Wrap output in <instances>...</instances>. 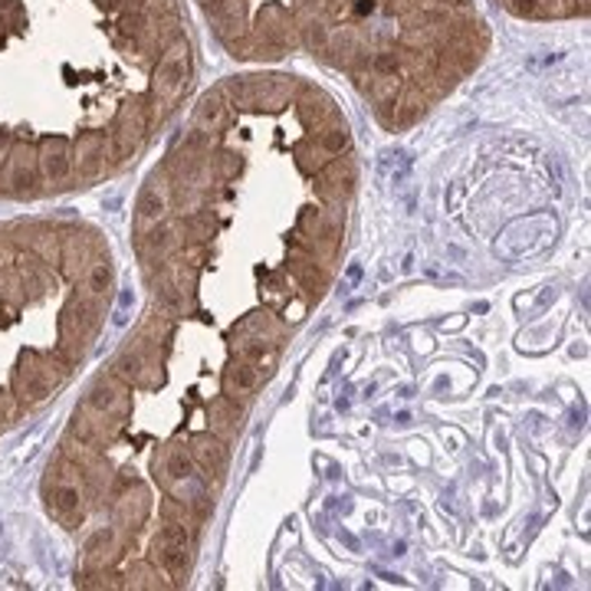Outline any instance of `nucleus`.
<instances>
[{
  "label": "nucleus",
  "instance_id": "nucleus-1",
  "mask_svg": "<svg viewBox=\"0 0 591 591\" xmlns=\"http://www.w3.org/2000/svg\"><path fill=\"white\" fill-rule=\"evenodd\" d=\"M233 60L309 53L342 73L388 132H404L473 76L490 27L473 0H201Z\"/></svg>",
  "mask_w": 591,
  "mask_h": 591
},
{
  "label": "nucleus",
  "instance_id": "nucleus-2",
  "mask_svg": "<svg viewBox=\"0 0 591 591\" xmlns=\"http://www.w3.org/2000/svg\"><path fill=\"white\" fill-rule=\"evenodd\" d=\"M40 493H43L47 513L63 529H79L86 523L89 500H86V493L79 487V466L66 453H56V460H50L47 477L40 484Z\"/></svg>",
  "mask_w": 591,
  "mask_h": 591
},
{
  "label": "nucleus",
  "instance_id": "nucleus-3",
  "mask_svg": "<svg viewBox=\"0 0 591 591\" xmlns=\"http://www.w3.org/2000/svg\"><path fill=\"white\" fill-rule=\"evenodd\" d=\"M82 404L115 424L129 421V411H132V385H126L123 378H118L115 372H102L89 388H86V398Z\"/></svg>",
  "mask_w": 591,
  "mask_h": 591
},
{
  "label": "nucleus",
  "instance_id": "nucleus-4",
  "mask_svg": "<svg viewBox=\"0 0 591 591\" xmlns=\"http://www.w3.org/2000/svg\"><path fill=\"white\" fill-rule=\"evenodd\" d=\"M355 184H359V165H355L351 152L332 158L325 168H319V171L312 175L316 201L325 204V207H342V204L355 194Z\"/></svg>",
  "mask_w": 591,
  "mask_h": 591
},
{
  "label": "nucleus",
  "instance_id": "nucleus-5",
  "mask_svg": "<svg viewBox=\"0 0 591 591\" xmlns=\"http://www.w3.org/2000/svg\"><path fill=\"white\" fill-rule=\"evenodd\" d=\"M286 273L293 277L296 290L303 293V299H322L329 283H332V273L329 267H322L316 260V254L309 250L306 241H299V236H293V244H290V254H286Z\"/></svg>",
  "mask_w": 591,
  "mask_h": 591
},
{
  "label": "nucleus",
  "instance_id": "nucleus-6",
  "mask_svg": "<svg viewBox=\"0 0 591 591\" xmlns=\"http://www.w3.org/2000/svg\"><path fill=\"white\" fill-rule=\"evenodd\" d=\"M108 372H115L118 378H123L126 385H132V388H158L165 382V362L152 359V355H145L132 342L115 355Z\"/></svg>",
  "mask_w": 591,
  "mask_h": 591
},
{
  "label": "nucleus",
  "instance_id": "nucleus-7",
  "mask_svg": "<svg viewBox=\"0 0 591 591\" xmlns=\"http://www.w3.org/2000/svg\"><path fill=\"white\" fill-rule=\"evenodd\" d=\"M108 510H112V526L123 532V542L129 545L152 519V490L145 484H136L123 497H115Z\"/></svg>",
  "mask_w": 591,
  "mask_h": 591
},
{
  "label": "nucleus",
  "instance_id": "nucleus-8",
  "mask_svg": "<svg viewBox=\"0 0 591 591\" xmlns=\"http://www.w3.org/2000/svg\"><path fill=\"white\" fill-rule=\"evenodd\" d=\"M11 391L27 404V408H40L53 391H56V382L37 365V348L24 351L14 372H11Z\"/></svg>",
  "mask_w": 591,
  "mask_h": 591
},
{
  "label": "nucleus",
  "instance_id": "nucleus-9",
  "mask_svg": "<svg viewBox=\"0 0 591 591\" xmlns=\"http://www.w3.org/2000/svg\"><path fill=\"white\" fill-rule=\"evenodd\" d=\"M118 434H123V424H115V421H108V417L89 411L86 404H79V408L73 411L69 424H66V437H73V440H79V444H86V447H95V450L112 447V444L118 440Z\"/></svg>",
  "mask_w": 591,
  "mask_h": 591
},
{
  "label": "nucleus",
  "instance_id": "nucleus-10",
  "mask_svg": "<svg viewBox=\"0 0 591 591\" xmlns=\"http://www.w3.org/2000/svg\"><path fill=\"white\" fill-rule=\"evenodd\" d=\"M519 21H575L588 17V0H500Z\"/></svg>",
  "mask_w": 591,
  "mask_h": 591
},
{
  "label": "nucleus",
  "instance_id": "nucleus-11",
  "mask_svg": "<svg viewBox=\"0 0 591 591\" xmlns=\"http://www.w3.org/2000/svg\"><path fill=\"white\" fill-rule=\"evenodd\" d=\"M136 254L142 264H152V260H168L178 254L181 247V236H178V223L171 217L158 220V223H149V227H136Z\"/></svg>",
  "mask_w": 591,
  "mask_h": 591
},
{
  "label": "nucleus",
  "instance_id": "nucleus-12",
  "mask_svg": "<svg viewBox=\"0 0 591 591\" xmlns=\"http://www.w3.org/2000/svg\"><path fill=\"white\" fill-rule=\"evenodd\" d=\"M188 453H191L194 466L204 473L207 487H210V480H214V487H220L223 473H227V463H230L227 440H220V437L210 434V431H201V434H194V437L188 440Z\"/></svg>",
  "mask_w": 591,
  "mask_h": 591
},
{
  "label": "nucleus",
  "instance_id": "nucleus-13",
  "mask_svg": "<svg viewBox=\"0 0 591 591\" xmlns=\"http://www.w3.org/2000/svg\"><path fill=\"white\" fill-rule=\"evenodd\" d=\"M123 555H126V542L115 526H99L82 542V565L86 568H112V565H118Z\"/></svg>",
  "mask_w": 591,
  "mask_h": 591
},
{
  "label": "nucleus",
  "instance_id": "nucleus-14",
  "mask_svg": "<svg viewBox=\"0 0 591 591\" xmlns=\"http://www.w3.org/2000/svg\"><path fill=\"white\" fill-rule=\"evenodd\" d=\"M227 338H230V342H236V338H267V342L280 345V342L286 338V322L280 319L277 309L267 306V309L247 312L241 322H233L230 332H227Z\"/></svg>",
  "mask_w": 591,
  "mask_h": 591
},
{
  "label": "nucleus",
  "instance_id": "nucleus-15",
  "mask_svg": "<svg viewBox=\"0 0 591 591\" xmlns=\"http://www.w3.org/2000/svg\"><path fill=\"white\" fill-rule=\"evenodd\" d=\"M244 421H247V408H244L241 401L227 398V395H220V398H214V401L207 404V431L217 434V437L227 440V444H230L236 434H241Z\"/></svg>",
  "mask_w": 591,
  "mask_h": 591
},
{
  "label": "nucleus",
  "instance_id": "nucleus-16",
  "mask_svg": "<svg viewBox=\"0 0 591 591\" xmlns=\"http://www.w3.org/2000/svg\"><path fill=\"white\" fill-rule=\"evenodd\" d=\"M260 382H264V375H260L250 362L236 359V362H230L227 372H223V395L233 398V401H241V404H247V401L257 395Z\"/></svg>",
  "mask_w": 591,
  "mask_h": 591
},
{
  "label": "nucleus",
  "instance_id": "nucleus-17",
  "mask_svg": "<svg viewBox=\"0 0 591 591\" xmlns=\"http://www.w3.org/2000/svg\"><path fill=\"white\" fill-rule=\"evenodd\" d=\"M230 345H233V351H236V359L250 362L264 378L273 375L277 365H280V345H273V342H267V338H236V342H230Z\"/></svg>",
  "mask_w": 591,
  "mask_h": 591
},
{
  "label": "nucleus",
  "instance_id": "nucleus-18",
  "mask_svg": "<svg viewBox=\"0 0 591 591\" xmlns=\"http://www.w3.org/2000/svg\"><path fill=\"white\" fill-rule=\"evenodd\" d=\"M191 552H194V549H188V545H171V542H155V539H152L149 558H155L158 568H162L175 584H181V581L188 578V571H191Z\"/></svg>",
  "mask_w": 591,
  "mask_h": 591
},
{
  "label": "nucleus",
  "instance_id": "nucleus-19",
  "mask_svg": "<svg viewBox=\"0 0 591 591\" xmlns=\"http://www.w3.org/2000/svg\"><path fill=\"white\" fill-rule=\"evenodd\" d=\"M165 217H171L168 197H165L162 184H155V181L149 178L145 188L139 191V197H136V227H149V223H158V220H165Z\"/></svg>",
  "mask_w": 591,
  "mask_h": 591
},
{
  "label": "nucleus",
  "instance_id": "nucleus-20",
  "mask_svg": "<svg viewBox=\"0 0 591 591\" xmlns=\"http://www.w3.org/2000/svg\"><path fill=\"white\" fill-rule=\"evenodd\" d=\"M123 575H126V588H149V591H155V588H175V581L158 568L155 558H139Z\"/></svg>",
  "mask_w": 591,
  "mask_h": 591
},
{
  "label": "nucleus",
  "instance_id": "nucleus-21",
  "mask_svg": "<svg viewBox=\"0 0 591 591\" xmlns=\"http://www.w3.org/2000/svg\"><path fill=\"white\" fill-rule=\"evenodd\" d=\"M155 299H158V309L171 312L175 319L178 316H188V312H197V293H184L181 286H175L171 280L165 283H155Z\"/></svg>",
  "mask_w": 591,
  "mask_h": 591
},
{
  "label": "nucleus",
  "instance_id": "nucleus-22",
  "mask_svg": "<svg viewBox=\"0 0 591 591\" xmlns=\"http://www.w3.org/2000/svg\"><path fill=\"white\" fill-rule=\"evenodd\" d=\"M79 283H82V293L99 296V299H108V296H112V290H115V270H112L108 257L92 260Z\"/></svg>",
  "mask_w": 591,
  "mask_h": 591
},
{
  "label": "nucleus",
  "instance_id": "nucleus-23",
  "mask_svg": "<svg viewBox=\"0 0 591 591\" xmlns=\"http://www.w3.org/2000/svg\"><path fill=\"white\" fill-rule=\"evenodd\" d=\"M0 299H4L11 309H21L27 303V290H24V273L17 264H8L0 270Z\"/></svg>",
  "mask_w": 591,
  "mask_h": 591
},
{
  "label": "nucleus",
  "instance_id": "nucleus-24",
  "mask_svg": "<svg viewBox=\"0 0 591 591\" xmlns=\"http://www.w3.org/2000/svg\"><path fill=\"white\" fill-rule=\"evenodd\" d=\"M260 293H264V303L270 306V309H283V303H290L296 293L290 290V280L283 277V273H267L264 277V283H260Z\"/></svg>",
  "mask_w": 591,
  "mask_h": 591
},
{
  "label": "nucleus",
  "instance_id": "nucleus-25",
  "mask_svg": "<svg viewBox=\"0 0 591 591\" xmlns=\"http://www.w3.org/2000/svg\"><path fill=\"white\" fill-rule=\"evenodd\" d=\"M30 408L11 391V388H0V427H11V424H17L24 414H27Z\"/></svg>",
  "mask_w": 591,
  "mask_h": 591
},
{
  "label": "nucleus",
  "instance_id": "nucleus-26",
  "mask_svg": "<svg viewBox=\"0 0 591 591\" xmlns=\"http://www.w3.org/2000/svg\"><path fill=\"white\" fill-rule=\"evenodd\" d=\"M306 309H309V299H303V296H293L290 303H283V309H280V319H283L286 325H296V322H303V319H306Z\"/></svg>",
  "mask_w": 591,
  "mask_h": 591
}]
</instances>
